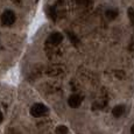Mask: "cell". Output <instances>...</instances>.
Returning <instances> with one entry per match:
<instances>
[{
	"label": "cell",
	"instance_id": "obj_1",
	"mask_svg": "<svg viewBox=\"0 0 134 134\" xmlns=\"http://www.w3.org/2000/svg\"><path fill=\"white\" fill-rule=\"evenodd\" d=\"M47 113H48V107L43 104H40V103L34 104L32 106V109H30V114H32L33 117H36V118L46 115Z\"/></svg>",
	"mask_w": 134,
	"mask_h": 134
},
{
	"label": "cell",
	"instance_id": "obj_2",
	"mask_svg": "<svg viewBox=\"0 0 134 134\" xmlns=\"http://www.w3.org/2000/svg\"><path fill=\"white\" fill-rule=\"evenodd\" d=\"M1 22H2V25L4 26H12L15 22L14 12L9 11V9L5 11L4 13H2V15H1Z\"/></svg>",
	"mask_w": 134,
	"mask_h": 134
},
{
	"label": "cell",
	"instance_id": "obj_3",
	"mask_svg": "<svg viewBox=\"0 0 134 134\" xmlns=\"http://www.w3.org/2000/svg\"><path fill=\"white\" fill-rule=\"evenodd\" d=\"M62 40H63V35H62L61 33H57V32L50 34L48 37V42L50 43V44H54V46L60 44L62 42Z\"/></svg>",
	"mask_w": 134,
	"mask_h": 134
},
{
	"label": "cell",
	"instance_id": "obj_4",
	"mask_svg": "<svg viewBox=\"0 0 134 134\" xmlns=\"http://www.w3.org/2000/svg\"><path fill=\"white\" fill-rule=\"evenodd\" d=\"M81 103H82L81 97L77 96V94H72V96H70V97H69V99H68V104H69V106L74 107V109L78 107L79 105H81Z\"/></svg>",
	"mask_w": 134,
	"mask_h": 134
},
{
	"label": "cell",
	"instance_id": "obj_5",
	"mask_svg": "<svg viewBox=\"0 0 134 134\" xmlns=\"http://www.w3.org/2000/svg\"><path fill=\"white\" fill-rule=\"evenodd\" d=\"M124 112H125V106H122V105H118V106H115L114 109L112 110V114L114 115L115 118L121 117L124 114Z\"/></svg>",
	"mask_w": 134,
	"mask_h": 134
},
{
	"label": "cell",
	"instance_id": "obj_6",
	"mask_svg": "<svg viewBox=\"0 0 134 134\" xmlns=\"http://www.w3.org/2000/svg\"><path fill=\"white\" fill-rule=\"evenodd\" d=\"M105 14H106V18L109 20H114L118 16V12L115 9H107Z\"/></svg>",
	"mask_w": 134,
	"mask_h": 134
},
{
	"label": "cell",
	"instance_id": "obj_7",
	"mask_svg": "<svg viewBox=\"0 0 134 134\" xmlns=\"http://www.w3.org/2000/svg\"><path fill=\"white\" fill-rule=\"evenodd\" d=\"M56 134H68V127L66 126H58L56 128Z\"/></svg>",
	"mask_w": 134,
	"mask_h": 134
},
{
	"label": "cell",
	"instance_id": "obj_8",
	"mask_svg": "<svg viewBox=\"0 0 134 134\" xmlns=\"http://www.w3.org/2000/svg\"><path fill=\"white\" fill-rule=\"evenodd\" d=\"M128 15H130V19L134 22V9H133V8H130V9H128Z\"/></svg>",
	"mask_w": 134,
	"mask_h": 134
},
{
	"label": "cell",
	"instance_id": "obj_9",
	"mask_svg": "<svg viewBox=\"0 0 134 134\" xmlns=\"http://www.w3.org/2000/svg\"><path fill=\"white\" fill-rule=\"evenodd\" d=\"M68 35H69V37H70V40H72L75 43H77V38L75 37V35L72 34V33H68Z\"/></svg>",
	"mask_w": 134,
	"mask_h": 134
},
{
	"label": "cell",
	"instance_id": "obj_10",
	"mask_svg": "<svg viewBox=\"0 0 134 134\" xmlns=\"http://www.w3.org/2000/svg\"><path fill=\"white\" fill-rule=\"evenodd\" d=\"M2 119H4V115H2L1 111H0V122H1V121H2Z\"/></svg>",
	"mask_w": 134,
	"mask_h": 134
},
{
	"label": "cell",
	"instance_id": "obj_11",
	"mask_svg": "<svg viewBox=\"0 0 134 134\" xmlns=\"http://www.w3.org/2000/svg\"><path fill=\"white\" fill-rule=\"evenodd\" d=\"M131 134H134V125L131 127Z\"/></svg>",
	"mask_w": 134,
	"mask_h": 134
}]
</instances>
